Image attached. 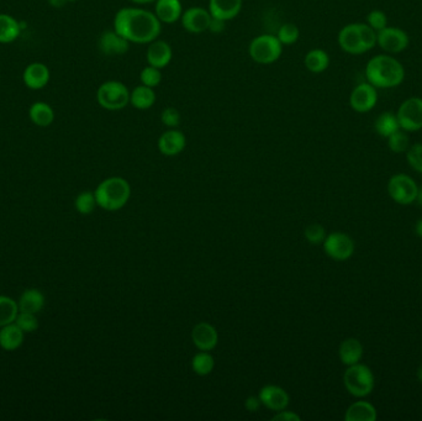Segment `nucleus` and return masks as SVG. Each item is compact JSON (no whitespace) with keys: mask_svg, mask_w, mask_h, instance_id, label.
<instances>
[{"mask_svg":"<svg viewBox=\"0 0 422 421\" xmlns=\"http://www.w3.org/2000/svg\"><path fill=\"white\" fill-rule=\"evenodd\" d=\"M114 30L130 44L149 45L160 37L162 23L155 12L128 6L117 10L114 17Z\"/></svg>","mask_w":422,"mask_h":421,"instance_id":"1","label":"nucleus"},{"mask_svg":"<svg viewBox=\"0 0 422 421\" xmlns=\"http://www.w3.org/2000/svg\"><path fill=\"white\" fill-rule=\"evenodd\" d=\"M366 77L375 88H394L404 82L405 69L394 57L378 55L366 63Z\"/></svg>","mask_w":422,"mask_h":421,"instance_id":"2","label":"nucleus"},{"mask_svg":"<svg viewBox=\"0 0 422 421\" xmlns=\"http://www.w3.org/2000/svg\"><path fill=\"white\" fill-rule=\"evenodd\" d=\"M377 44V31L368 24H348L339 33V45L350 55H362Z\"/></svg>","mask_w":422,"mask_h":421,"instance_id":"3","label":"nucleus"},{"mask_svg":"<svg viewBox=\"0 0 422 421\" xmlns=\"http://www.w3.org/2000/svg\"><path fill=\"white\" fill-rule=\"evenodd\" d=\"M94 194L98 207L108 212H117L128 204L131 187L121 177H110L96 187Z\"/></svg>","mask_w":422,"mask_h":421,"instance_id":"4","label":"nucleus"},{"mask_svg":"<svg viewBox=\"0 0 422 421\" xmlns=\"http://www.w3.org/2000/svg\"><path fill=\"white\" fill-rule=\"evenodd\" d=\"M344 384L347 392L355 398H364L372 393L375 379L372 370L363 363L348 366L344 375Z\"/></svg>","mask_w":422,"mask_h":421,"instance_id":"5","label":"nucleus"},{"mask_svg":"<svg viewBox=\"0 0 422 421\" xmlns=\"http://www.w3.org/2000/svg\"><path fill=\"white\" fill-rule=\"evenodd\" d=\"M130 92L122 82L106 80L96 90V101L106 110L119 112L130 104Z\"/></svg>","mask_w":422,"mask_h":421,"instance_id":"6","label":"nucleus"},{"mask_svg":"<svg viewBox=\"0 0 422 421\" xmlns=\"http://www.w3.org/2000/svg\"><path fill=\"white\" fill-rule=\"evenodd\" d=\"M283 53V45L276 35L263 34L255 36L248 46V55L258 65L277 62Z\"/></svg>","mask_w":422,"mask_h":421,"instance_id":"7","label":"nucleus"},{"mask_svg":"<svg viewBox=\"0 0 422 421\" xmlns=\"http://www.w3.org/2000/svg\"><path fill=\"white\" fill-rule=\"evenodd\" d=\"M419 186L407 174L398 173L388 182L389 197L400 205H410L416 200Z\"/></svg>","mask_w":422,"mask_h":421,"instance_id":"8","label":"nucleus"},{"mask_svg":"<svg viewBox=\"0 0 422 421\" xmlns=\"http://www.w3.org/2000/svg\"><path fill=\"white\" fill-rule=\"evenodd\" d=\"M396 118L399 120L400 129L406 132H416L422 129V98L412 96L401 103Z\"/></svg>","mask_w":422,"mask_h":421,"instance_id":"9","label":"nucleus"},{"mask_svg":"<svg viewBox=\"0 0 422 421\" xmlns=\"http://www.w3.org/2000/svg\"><path fill=\"white\" fill-rule=\"evenodd\" d=\"M322 245L325 253L335 261H346L355 253V241L344 232H331L326 236Z\"/></svg>","mask_w":422,"mask_h":421,"instance_id":"10","label":"nucleus"},{"mask_svg":"<svg viewBox=\"0 0 422 421\" xmlns=\"http://www.w3.org/2000/svg\"><path fill=\"white\" fill-rule=\"evenodd\" d=\"M210 12L205 8L193 6L184 10L180 17V23L189 34H203L209 30L211 23Z\"/></svg>","mask_w":422,"mask_h":421,"instance_id":"11","label":"nucleus"},{"mask_svg":"<svg viewBox=\"0 0 422 421\" xmlns=\"http://www.w3.org/2000/svg\"><path fill=\"white\" fill-rule=\"evenodd\" d=\"M409 35L399 28H384L377 33V44L388 53H400L409 46Z\"/></svg>","mask_w":422,"mask_h":421,"instance_id":"12","label":"nucleus"},{"mask_svg":"<svg viewBox=\"0 0 422 421\" xmlns=\"http://www.w3.org/2000/svg\"><path fill=\"white\" fill-rule=\"evenodd\" d=\"M377 88L371 83H361L352 90L350 96V105L355 112H369L377 105Z\"/></svg>","mask_w":422,"mask_h":421,"instance_id":"13","label":"nucleus"},{"mask_svg":"<svg viewBox=\"0 0 422 421\" xmlns=\"http://www.w3.org/2000/svg\"><path fill=\"white\" fill-rule=\"evenodd\" d=\"M130 42L115 30H106L98 41L99 51L106 56H122L130 50Z\"/></svg>","mask_w":422,"mask_h":421,"instance_id":"14","label":"nucleus"},{"mask_svg":"<svg viewBox=\"0 0 422 421\" xmlns=\"http://www.w3.org/2000/svg\"><path fill=\"white\" fill-rule=\"evenodd\" d=\"M172 46L164 40L157 39L149 44V49L146 52V61L152 67L163 69L172 62Z\"/></svg>","mask_w":422,"mask_h":421,"instance_id":"15","label":"nucleus"},{"mask_svg":"<svg viewBox=\"0 0 422 421\" xmlns=\"http://www.w3.org/2000/svg\"><path fill=\"white\" fill-rule=\"evenodd\" d=\"M185 146H187V137L182 131L177 129L167 130L166 132H163L160 136L157 142L160 152L168 157L182 153Z\"/></svg>","mask_w":422,"mask_h":421,"instance_id":"16","label":"nucleus"},{"mask_svg":"<svg viewBox=\"0 0 422 421\" xmlns=\"http://www.w3.org/2000/svg\"><path fill=\"white\" fill-rule=\"evenodd\" d=\"M50 78V69L44 63L41 62L30 63L22 74L24 85L31 90L42 89L49 85Z\"/></svg>","mask_w":422,"mask_h":421,"instance_id":"17","label":"nucleus"},{"mask_svg":"<svg viewBox=\"0 0 422 421\" xmlns=\"http://www.w3.org/2000/svg\"><path fill=\"white\" fill-rule=\"evenodd\" d=\"M192 340L199 351H211L217 347L219 341L217 329L208 323H199L192 332Z\"/></svg>","mask_w":422,"mask_h":421,"instance_id":"18","label":"nucleus"},{"mask_svg":"<svg viewBox=\"0 0 422 421\" xmlns=\"http://www.w3.org/2000/svg\"><path fill=\"white\" fill-rule=\"evenodd\" d=\"M258 398L261 400L262 405H264L268 409L273 411H280L289 405V394L284 390L283 388L278 386H264L260 390Z\"/></svg>","mask_w":422,"mask_h":421,"instance_id":"19","label":"nucleus"},{"mask_svg":"<svg viewBox=\"0 0 422 421\" xmlns=\"http://www.w3.org/2000/svg\"><path fill=\"white\" fill-rule=\"evenodd\" d=\"M242 4V0H209L208 9L211 17L228 23L239 15Z\"/></svg>","mask_w":422,"mask_h":421,"instance_id":"20","label":"nucleus"},{"mask_svg":"<svg viewBox=\"0 0 422 421\" xmlns=\"http://www.w3.org/2000/svg\"><path fill=\"white\" fill-rule=\"evenodd\" d=\"M183 12L180 0H157L155 3V17L162 24L177 23Z\"/></svg>","mask_w":422,"mask_h":421,"instance_id":"21","label":"nucleus"},{"mask_svg":"<svg viewBox=\"0 0 422 421\" xmlns=\"http://www.w3.org/2000/svg\"><path fill=\"white\" fill-rule=\"evenodd\" d=\"M363 354H364L363 345L358 338H355V337H348L339 345V359L347 367L360 363L363 359Z\"/></svg>","mask_w":422,"mask_h":421,"instance_id":"22","label":"nucleus"},{"mask_svg":"<svg viewBox=\"0 0 422 421\" xmlns=\"http://www.w3.org/2000/svg\"><path fill=\"white\" fill-rule=\"evenodd\" d=\"M24 338L25 332H22L15 323L0 327V347L4 351L10 352L22 347Z\"/></svg>","mask_w":422,"mask_h":421,"instance_id":"23","label":"nucleus"},{"mask_svg":"<svg viewBox=\"0 0 422 421\" xmlns=\"http://www.w3.org/2000/svg\"><path fill=\"white\" fill-rule=\"evenodd\" d=\"M377 419V408L372 403L364 400L351 404L344 414L346 421H375Z\"/></svg>","mask_w":422,"mask_h":421,"instance_id":"24","label":"nucleus"},{"mask_svg":"<svg viewBox=\"0 0 422 421\" xmlns=\"http://www.w3.org/2000/svg\"><path fill=\"white\" fill-rule=\"evenodd\" d=\"M44 302H46V299H44V293L36 288H30V289L24 291L19 298V302H17L19 311L37 314L44 308Z\"/></svg>","mask_w":422,"mask_h":421,"instance_id":"25","label":"nucleus"},{"mask_svg":"<svg viewBox=\"0 0 422 421\" xmlns=\"http://www.w3.org/2000/svg\"><path fill=\"white\" fill-rule=\"evenodd\" d=\"M157 96L150 87L140 85L130 92V104L137 110H147L155 105Z\"/></svg>","mask_w":422,"mask_h":421,"instance_id":"26","label":"nucleus"},{"mask_svg":"<svg viewBox=\"0 0 422 421\" xmlns=\"http://www.w3.org/2000/svg\"><path fill=\"white\" fill-rule=\"evenodd\" d=\"M28 118L39 128H47L55 120V112L50 104L44 101H36L28 109Z\"/></svg>","mask_w":422,"mask_h":421,"instance_id":"27","label":"nucleus"},{"mask_svg":"<svg viewBox=\"0 0 422 421\" xmlns=\"http://www.w3.org/2000/svg\"><path fill=\"white\" fill-rule=\"evenodd\" d=\"M22 34L20 22L9 14H0V44H11Z\"/></svg>","mask_w":422,"mask_h":421,"instance_id":"28","label":"nucleus"},{"mask_svg":"<svg viewBox=\"0 0 422 421\" xmlns=\"http://www.w3.org/2000/svg\"><path fill=\"white\" fill-rule=\"evenodd\" d=\"M304 65H305L306 69L311 74H322L330 66V56L326 51L321 50V49H314L306 53Z\"/></svg>","mask_w":422,"mask_h":421,"instance_id":"29","label":"nucleus"},{"mask_svg":"<svg viewBox=\"0 0 422 421\" xmlns=\"http://www.w3.org/2000/svg\"><path fill=\"white\" fill-rule=\"evenodd\" d=\"M374 129L378 132V135L382 137H387L393 135L395 131L400 130L399 120L396 118V114L387 112L380 114L375 120Z\"/></svg>","mask_w":422,"mask_h":421,"instance_id":"30","label":"nucleus"},{"mask_svg":"<svg viewBox=\"0 0 422 421\" xmlns=\"http://www.w3.org/2000/svg\"><path fill=\"white\" fill-rule=\"evenodd\" d=\"M19 314V305L12 298L0 295V327L15 323Z\"/></svg>","mask_w":422,"mask_h":421,"instance_id":"31","label":"nucleus"},{"mask_svg":"<svg viewBox=\"0 0 422 421\" xmlns=\"http://www.w3.org/2000/svg\"><path fill=\"white\" fill-rule=\"evenodd\" d=\"M215 366L214 357L208 351H200L192 359V368L198 376H208L210 375Z\"/></svg>","mask_w":422,"mask_h":421,"instance_id":"32","label":"nucleus"},{"mask_svg":"<svg viewBox=\"0 0 422 421\" xmlns=\"http://www.w3.org/2000/svg\"><path fill=\"white\" fill-rule=\"evenodd\" d=\"M277 39L283 46L294 45L300 37V30L295 24L285 23L278 30Z\"/></svg>","mask_w":422,"mask_h":421,"instance_id":"33","label":"nucleus"},{"mask_svg":"<svg viewBox=\"0 0 422 421\" xmlns=\"http://www.w3.org/2000/svg\"><path fill=\"white\" fill-rule=\"evenodd\" d=\"M96 205L98 204H96L94 193L89 191H82L81 194H78L76 202H74L76 210L82 215H89V214L93 213Z\"/></svg>","mask_w":422,"mask_h":421,"instance_id":"34","label":"nucleus"},{"mask_svg":"<svg viewBox=\"0 0 422 421\" xmlns=\"http://www.w3.org/2000/svg\"><path fill=\"white\" fill-rule=\"evenodd\" d=\"M388 146L390 151L394 153H404L410 147V139L403 129L395 131L393 135L388 137Z\"/></svg>","mask_w":422,"mask_h":421,"instance_id":"35","label":"nucleus"},{"mask_svg":"<svg viewBox=\"0 0 422 421\" xmlns=\"http://www.w3.org/2000/svg\"><path fill=\"white\" fill-rule=\"evenodd\" d=\"M162 69L158 68L152 67L150 65H147L146 67L141 71L140 74V80H141V85H146V87H150L155 89V87L161 85L162 82Z\"/></svg>","mask_w":422,"mask_h":421,"instance_id":"36","label":"nucleus"},{"mask_svg":"<svg viewBox=\"0 0 422 421\" xmlns=\"http://www.w3.org/2000/svg\"><path fill=\"white\" fill-rule=\"evenodd\" d=\"M15 324H17L25 334L35 332L39 329V319H37L36 314H33V313L19 311L17 319H15Z\"/></svg>","mask_w":422,"mask_h":421,"instance_id":"37","label":"nucleus"},{"mask_svg":"<svg viewBox=\"0 0 422 421\" xmlns=\"http://www.w3.org/2000/svg\"><path fill=\"white\" fill-rule=\"evenodd\" d=\"M406 160L411 169L422 173V144H415L406 151Z\"/></svg>","mask_w":422,"mask_h":421,"instance_id":"38","label":"nucleus"},{"mask_svg":"<svg viewBox=\"0 0 422 421\" xmlns=\"http://www.w3.org/2000/svg\"><path fill=\"white\" fill-rule=\"evenodd\" d=\"M306 241L310 242L311 245H320L326 239V230L320 224H311L306 227L305 230Z\"/></svg>","mask_w":422,"mask_h":421,"instance_id":"39","label":"nucleus"},{"mask_svg":"<svg viewBox=\"0 0 422 421\" xmlns=\"http://www.w3.org/2000/svg\"><path fill=\"white\" fill-rule=\"evenodd\" d=\"M161 121L169 129H177L179 124H180V121H182L180 112H178V109H176V108H166L162 112Z\"/></svg>","mask_w":422,"mask_h":421,"instance_id":"40","label":"nucleus"},{"mask_svg":"<svg viewBox=\"0 0 422 421\" xmlns=\"http://www.w3.org/2000/svg\"><path fill=\"white\" fill-rule=\"evenodd\" d=\"M368 25L374 30V31H380L384 28H387L388 25V17L384 14L382 10H372L366 17Z\"/></svg>","mask_w":422,"mask_h":421,"instance_id":"41","label":"nucleus"},{"mask_svg":"<svg viewBox=\"0 0 422 421\" xmlns=\"http://www.w3.org/2000/svg\"><path fill=\"white\" fill-rule=\"evenodd\" d=\"M274 421H300V416L295 414L293 411H278L277 415L273 418Z\"/></svg>","mask_w":422,"mask_h":421,"instance_id":"42","label":"nucleus"},{"mask_svg":"<svg viewBox=\"0 0 422 421\" xmlns=\"http://www.w3.org/2000/svg\"><path fill=\"white\" fill-rule=\"evenodd\" d=\"M225 28H226V22H222V20H219V19L212 17V19H211L210 26H209V30H208V31H211V33H214V34H220Z\"/></svg>","mask_w":422,"mask_h":421,"instance_id":"43","label":"nucleus"},{"mask_svg":"<svg viewBox=\"0 0 422 421\" xmlns=\"http://www.w3.org/2000/svg\"><path fill=\"white\" fill-rule=\"evenodd\" d=\"M261 404V400H260L258 397H248V398L246 399V402H244V406H246V409L248 410L250 413L257 411V410L260 409Z\"/></svg>","mask_w":422,"mask_h":421,"instance_id":"44","label":"nucleus"},{"mask_svg":"<svg viewBox=\"0 0 422 421\" xmlns=\"http://www.w3.org/2000/svg\"><path fill=\"white\" fill-rule=\"evenodd\" d=\"M130 1H133V4H137V6H146V4L155 3L157 0H130Z\"/></svg>","mask_w":422,"mask_h":421,"instance_id":"45","label":"nucleus"},{"mask_svg":"<svg viewBox=\"0 0 422 421\" xmlns=\"http://www.w3.org/2000/svg\"><path fill=\"white\" fill-rule=\"evenodd\" d=\"M415 232L420 239H422V219L419 220L415 225Z\"/></svg>","mask_w":422,"mask_h":421,"instance_id":"46","label":"nucleus"},{"mask_svg":"<svg viewBox=\"0 0 422 421\" xmlns=\"http://www.w3.org/2000/svg\"><path fill=\"white\" fill-rule=\"evenodd\" d=\"M415 202L419 203V205L422 207V186L419 187V191H417L416 200Z\"/></svg>","mask_w":422,"mask_h":421,"instance_id":"47","label":"nucleus"},{"mask_svg":"<svg viewBox=\"0 0 422 421\" xmlns=\"http://www.w3.org/2000/svg\"><path fill=\"white\" fill-rule=\"evenodd\" d=\"M417 379H419L422 384V365L420 366L419 370H417Z\"/></svg>","mask_w":422,"mask_h":421,"instance_id":"48","label":"nucleus"},{"mask_svg":"<svg viewBox=\"0 0 422 421\" xmlns=\"http://www.w3.org/2000/svg\"><path fill=\"white\" fill-rule=\"evenodd\" d=\"M66 1H76V0H66Z\"/></svg>","mask_w":422,"mask_h":421,"instance_id":"49","label":"nucleus"}]
</instances>
